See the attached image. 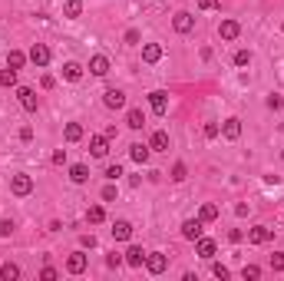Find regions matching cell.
Segmentation results:
<instances>
[{
    "label": "cell",
    "mask_w": 284,
    "mask_h": 281,
    "mask_svg": "<svg viewBox=\"0 0 284 281\" xmlns=\"http://www.w3.org/2000/svg\"><path fill=\"white\" fill-rule=\"evenodd\" d=\"M83 139V126L80 123H66V143H80Z\"/></svg>",
    "instance_id": "26"
},
{
    "label": "cell",
    "mask_w": 284,
    "mask_h": 281,
    "mask_svg": "<svg viewBox=\"0 0 284 281\" xmlns=\"http://www.w3.org/2000/svg\"><path fill=\"white\" fill-rule=\"evenodd\" d=\"M17 96H20V106H23L27 112H37V93H33L30 86H20Z\"/></svg>",
    "instance_id": "7"
},
{
    "label": "cell",
    "mask_w": 284,
    "mask_h": 281,
    "mask_svg": "<svg viewBox=\"0 0 284 281\" xmlns=\"http://www.w3.org/2000/svg\"><path fill=\"white\" fill-rule=\"evenodd\" d=\"M122 262L133 265V268H142V265H145V251L139 248V245H133V248L126 251V258H122Z\"/></svg>",
    "instance_id": "15"
},
{
    "label": "cell",
    "mask_w": 284,
    "mask_h": 281,
    "mask_svg": "<svg viewBox=\"0 0 284 281\" xmlns=\"http://www.w3.org/2000/svg\"><path fill=\"white\" fill-rule=\"evenodd\" d=\"M10 231H13V222H10V219H0V235L7 238V235H10Z\"/></svg>",
    "instance_id": "38"
},
{
    "label": "cell",
    "mask_w": 284,
    "mask_h": 281,
    "mask_svg": "<svg viewBox=\"0 0 284 281\" xmlns=\"http://www.w3.org/2000/svg\"><path fill=\"white\" fill-rule=\"evenodd\" d=\"M281 103H284V100H281L278 93H271V96H268V109H281Z\"/></svg>",
    "instance_id": "37"
},
{
    "label": "cell",
    "mask_w": 284,
    "mask_h": 281,
    "mask_svg": "<svg viewBox=\"0 0 284 281\" xmlns=\"http://www.w3.org/2000/svg\"><path fill=\"white\" fill-rule=\"evenodd\" d=\"M63 76H66L70 83H80V80H83V66H80V63H66V66H63Z\"/></svg>",
    "instance_id": "23"
},
{
    "label": "cell",
    "mask_w": 284,
    "mask_h": 281,
    "mask_svg": "<svg viewBox=\"0 0 284 281\" xmlns=\"http://www.w3.org/2000/svg\"><path fill=\"white\" fill-rule=\"evenodd\" d=\"M113 199H116V189L106 185V189H102V202H113Z\"/></svg>",
    "instance_id": "42"
},
{
    "label": "cell",
    "mask_w": 284,
    "mask_h": 281,
    "mask_svg": "<svg viewBox=\"0 0 284 281\" xmlns=\"http://www.w3.org/2000/svg\"><path fill=\"white\" fill-rule=\"evenodd\" d=\"M281 30H284V27H281Z\"/></svg>",
    "instance_id": "49"
},
{
    "label": "cell",
    "mask_w": 284,
    "mask_h": 281,
    "mask_svg": "<svg viewBox=\"0 0 284 281\" xmlns=\"http://www.w3.org/2000/svg\"><path fill=\"white\" fill-rule=\"evenodd\" d=\"M271 268L274 271H284V251H274V255H271Z\"/></svg>",
    "instance_id": "35"
},
{
    "label": "cell",
    "mask_w": 284,
    "mask_h": 281,
    "mask_svg": "<svg viewBox=\"0 0 284 281\" xmlns=\"http://www.w3.org/2000/svg\"><path fill=\"white\" fill-rule=\"evenodd\" d=\"M142 60L145 63H159V60H162V46H159V43H145L142 46Z\"/></svg>",
    "instance_id": "19"
},
{
    "label": "cell",
    "mask_w": 284,
    "mask_h": 281,
    "mask_svg": "<svg viewBox=\"0 0 284 281\" xmlns=\"http://www.w3.org/2000/svg\"><path fill=\"white\" fill-rule=\"evenodd\" d=\"M126 126H129V129H142V126H145V116H142V109H129V116H126Z\"/></svg>",
    "instance_id": "24"
},
{
    "label": "cell",
    "mask_w": 284,
    "mask_h": 281,
    "mask_svg": "<svg viewBox=\"0 0 284 281\" xmlns=\"http://www.w3.org/2000/svg\"><path fill=\"white\" fill-rule=\"evenodd\" d=\"M126 43H139V30H129L126 33Z\"/></svg>",
    "instance_id": "46"
},
{
    "label": "cell",
    "mask_w": 284,
    "mask_h": 281,
    "mask_svg": "<svg viewBox=\"0 0 284 281\" xmlns=\"http://www.w3.org/2000/svg\"><path fill=\"white\" fill-rule=\"evenodd\" d=\"M89 73H93V76H106L109 73V60L102 53H96L93 60H89Z\"/></svg>",
    "instance_id": "11"
},
{
    "label": "cell",
    "mask_w": 284,
    "mask_h": 281,
    "mask_svg": "<svg viewBox=\"0 0 284 281\" xmlns=\"http://www.w3.org/2000/svg\"><path fill=\"white\" fill-rule=\"evenodd\" d=\"M212 271H215V278H221V281H225L228 275H231V271H228V268H225V265H215V268H212Z\"/></svg>",
    "instance_id": "40"
},
{
    "label": "cell",
    "mask_w": 284,
    "mask_h": 281,
    "mask_svg": "<svg viewBox=\"0 0 284 281\" xmlns=\"http://www.w3.org/2000/svg\"><path fill=\"white\" fill-rule=\"evenodd\" d=\"M235 215H238V219H245V215H248V205H245V202H241V205H235Z\"/></svg>",
    "instance_id": "48"
},
{
    "label": "cell",
    "mask_w": 284,
    "mask_h": 281,
    "mask_svg": "<svg viewBox=\"0 0 284 281\" xmlns=\"http://www.w3.org/2000/svg\"><path fill=\"white\" fill-rule=\"evenodd\" d=\"M0 86H17V69L7 66L4 73H0Z\"/></svg>",
    "instance_id": "30"
},
{
    "label": "cell",
    "mask_w": 284,
    "mask_h": 281,
    "mask_svg": "<svg viewBox=\"0 0 284 281\" xmlns=\"http://www.w3.org/2000/svg\"><path fill=\"white\" fill-rule=\"evenodd\" d=\"M182 238L198 242V238H202V219H185L182 222Z\"/></svg>",
    "instance_id": "3"
},
{
    "label": "cell",
    "mask_w": 284,
    "mask_h": 281,
    "mask_svg": "<svg viewBox=\"0 0 284 281\" xmlns=\"http://www.w3.org/2000/svg\"><path fill=\"white\" fill-rule=\"evenodd\" d=\"M241 275H245V281H258V278H261V268H258V265H245V271H241Z\"/></svg>",
    "instance_id": "32"
},
{
    "label": "cell",
    "mask_w": 284,
    "mask_h": 281,
    "mask_svg": "<svg viewBox=\"0 0 284 281\" xmlns=\"http://www.w3.org/2000/svg\"><path fill=\"white\" fill-rule=\"evenodd\" d=\"M149 149H156V152H165V149H169V136H165L162 129H159V132H152V143H149Z\"/></svg>",
    "instance_id": "21"
},
{
    "label": "cell",
    "mask_w": 284,
    "mask_h": 281,
    "mask_svg": "<svg viewBox=\"0 0 284 281\" xmlns=\"http://www.w3.org/2000/svg\"><path fill=\"white\" fill-rule=\"evenodd\" d=\"M221 136L235 143V139L241 136V119H235V116H231V119H225V126H221Z\"/></svg>",
    "instance_id": "12"
},
{
    "label": "cell",
    "mask_w": 284,
    "mask_h": 281,
    "mask_svg": "<svg viewBox=\"0 0 284 281\" xmlns=\"http://www.w3.org/2000/svg\"><path fill=\"white\" fill-rule=\"evenodd\" d=\"M133 235V225H129L126 219H119V222H113V238L116 242H126V238Z\"/></svg>",
    "instance_id": "17"
},
{
    "label": "cell",
    "mask_w": 284,
    "mask_h": 281,
    "mask_svg": "<svg viewBox=\"0 0 284 281\" xmlns=\"http://www.w3.org/2000/svg\"><path fill=\"white\" fill-rule=\"evenodd\" d=\"M195 251H198V255H202V258H215V251H218V245H215L212 238H198V242H195Z\"/></svg>",
    "instance_id": "18"
},
{
    "label": "cell",
    "mask_w": 284,
    "mask_h": 281,
    "mask_svg": "<svg viewBox=\"0 0 284 281\" xmlns=\"http://www.w3.org/2000/svg\"><path fill=\"white\" fill-rule=\"evenodd\" d=\"M218 33H221V40H238V33H241L238 20H221V24H218Z\"/></svg>",
    "instance_id": "9"
},
{
    "label": "cell",
    "mask_w": 284,
    "mask_h": 281,
    "mask_svg": "<svg viewBox=\"0 0 284 281\" xmlns=\"http://www.w3.org/2000/svg\"><path fill=\"white\" fill-rule=\"evenodd\" d=\"M271 235H274V231L268 228V225H254V228L248 231V242H251V245H265V242H271Z\"/></svg>",
    "instance_id": "6"
},
{
    "label": "cell",
    "mask_w": 284,
    "mask_h": 281,
    "mask_svg": "<svg viewBox=\"0 0 284 281\" xmlns=\"http://www.w3.org/2000/svg\"><path fill=\"white\" fill-rule=\"evenodd\" d=\"M30 60L37 63V66H46V63H50V50H46L43 43H33L30 46Z\"/></svg>",
    "instance_id": "16"
},
{
    "label": "cell",
    "mask_w": 284,
    "mask_h": 281,
    "mask_svg": "<svg viewBox=\"0 0 284 281\" xmlns=\"http://www.w3.org/2000/svg\"><path fill=\"white\" fill-rule=\"evenodd\" d=\"M198 10H218V0H198Z\"/></svg>",
    "instance_id": "39"
},
{
    "label": "cell",
    "mask_w": 284,
    "mask_h": 281,
    "mask_svg": "<svg viewBox=\"0 0 284 281\" xmlns=\"http://www.w3.org/2000/svg\"><path fill=\"white\" fill-rule=\"evenodd\" d=\"M102 103H106V109H122L126 106V93H122V89H106V93H102Z\"/></svg>",
    "instance_id": "5"
},
{
    "label": "cell",
    "mask_w": 284,
    "mask_h": 281,
    "mask_svg": "<svg viewBox=\"0 0 284 281\" xmlns=\"http://www.w3.org/2000/svg\"><path fill=\"white\" fill-rule=\"evenodd\" d=\"M89 152H93L96 159H102L109 152V139L106 136H93V139H89Z\"/></svg>",
    "instance_id": "13"
},
{
    "label": "cell",
    "mask_w": 284,
    "mask_h": 281,
    "mask_svg": "<svg viewBox=\"0 0 284 281\" xmlns=\"http://www.w3.org/2000/svg\"><path fill=\"white\" fill-rule=\"evenodd\" d=\"M248 63H251V53H248V50H238V53H235V66H248Z\"/></svg>",
    "instance_id": "33"
},
{
    "label": "cell",
    "mask_w": 284,
    "mask_h": 281,
    "mask_svg": "<svg viewBox=\"0 0 284 281\" xmlns=\"http://www.w3.org/2000/svg\"><path fill=\"white\" fill-rule=\"evenodd\" d=\"M70 179L76 182V185H83V182L89 179V169L83 166V162H76V166H70Z\"/></svg>",
    "instance_id": "20"
},
{
    "label": "cell",
    "mask_w": 284,
    "mask_h": 281,
    "mask_svg": "<svg viewBox=\"0 0 284 281\" xmlns=\"http://www.w3.org/2000/svg\"><path fill=\"white\" fill-rule=\"evenodd\" d=\"M83 248H96V238L93 235H83Z\"/></svg>",
    "instance_id": "47"
},
{
    "label": "cell",
    "mask_w": 284,
    "mask_h": 281,
    "mask_svg": "<svg viewBox=\"0 0 284 281\" xmlns=\"http://www.w3.org/2000/svg\"><path fill=\"white\" fill-rule=\"evenodd\" d=\"M185 175H189V169H185V162H175V166H172V182H182Z\"/></svg>",
    "instance_id": "31"
},
{
    "label": "cell",
    "mask_w": 284,
    "mask_h": 281,
    "mask_svg": "<svg viewBox=\"0 0 284 281\" xmlns=\"http://www.w3.org/2000/svg\"><path fill=\"white\" fill-rule=\"evenodd\" d=\"M66 271H70V275H83V271H86V255H83V251H73V255L66 258Z\"/></svg>",
    "instance_id": "8"
},
{
    "label": "cell",
    "mask_w": 284,
    "mask_h": 281,
    "mask_svg": "<svg viewBox=\"0 0 284 281\" xmlns=\"http://www.w3.org/2000/svg\"><path fill=\"white\" fill-rule=\"evenodd\" d=\"M119 175H122V166H106V179L109 182H116Z\"/></svg>",
    "instance_id": "36"
},
{
    "label": "cell",
    "mask_w": 284,
    "mask_h": 281,
    "mask_svg": "<svg viewBox=\"0 0 284 281\" xmlns=\"http://www.w3.org/2000/svg\"><path fill=\"white\" fill-rule=\"evenodd\" d=\"M40 278H43V281H53V278H57V271H53V268H43V271H40Z\"/></svg>",
    "instance_id": "45"
},
{
    "label": "cell",
    "mask_w": 284,
    "mask_h": 281,
    "mask_svg": "<svg viewBox=\"0 0 284 281\" xmlns=\"http://www.w3.org/2000/svg\"><path fill=\"white\" fill-rule=\"evenodd\" d=\"M27 63V53H20V50H10V56H7V66L10 69H20Z\"/></svg>",
    "instance_id": "28"
},
{
    "label": "cell",
    "mask_w": 284,
    "mask_h": 281,
    "mask_svg": "<svg viewBox=\"0 0 284 281\" xmlns=\"http://www.w3.org/2000/svg\"><path fill=\"white\" fill-rule=\"evenodd\" d=\"M145 268H149L152 275H162V271L169 268V258H165L162 251H152V255H145Z\"/></svg>",
    "instance_id": "2"
},
{
    "label": "cell",
    "mask_w": 284,
    "mask_h": 281,
    "mask_svg": "<svg viewBox=\"0 0 284 281\" xmlns=\"http://www.w3.org/2000/svg\"><path fill=\"white\" fill-rule=\"evenodd\" d=\"M106 265H109V268H119V265H122V255H109Z\"/></svg>",
    "instance_id": "43"
},
{
    "label": "cell",
    "mask_w": 284,
    "mask_h": 281,
    "mask_svg": "<svg viewBox=\"0 0 284 281\" xmlns=\"http://www.w3.org/2000/svg\"><path fill=\"white\" fill-rule=\"evenodd\" d=\"M66 162V149H57L53 152V166H63Z\"/></svg>",
    "instance_id": "41"
},
{
    "label": "cell",
    "mask_w": 284,
    "mask_h": 281,
    "mask_svg": "<svg viewBox=\"0 0 284 281\" xmlns=\"http://www.w3.org/2000/svg\"><path fill=\"white\" fill-rule=\"evenodd\" d=\"M149 106H152V112H159V116H162V112L169 109V96H165L162 89H156V93H149Z\"/></svg>",
    "instance_id": "10"
},
{
    "label": "cell",
    "mask_w": 284,
    "mask_h": 281,
    "mask_svg": "<svg viewBox=\"0 0 284 281\" xmlns=\"http://www.w3.org/2000/svg\"><path fill=\"white\" fill-rule=\"evenodd\" d=\"M0 278H4V281H17V278H20V268H17L13 262L0 265Z\"/></svg>",
    "instance_id": "25"
},
{
    "label": "cell",
    "mask_w": 284,
    "mask_h": 281,
    "mask_svg": "<svg viewBox=\"0 0 284 281\" xmlns=\"http://www.w3.org/2000/svg\"><path fill=\"white\" fill-rule=\"evenodd\" d=\"M63 13H66V17H70V20H76V17H80V13H83V0H66Z\"/></svg>",
    "instance_id": "27"
},
{
    "label": "cell",
    "mask_w": 284,
    "mask_h": 281,
    "mask_svg": "<svg viewBox=\"0 0 284 281\" xmlns=\"http://www.w3.org/2000/svg\"><path fill=\"white\" fill-rule=\"evenodd\" d=\"M149 146H142V143H133V146H129V156H133V162H139V166H145V162H149Z\"/></svg>",
    "instance_id": "14"
},
{
    "label": "cell",
    "mask_w": 284,
    "mask_h": 281,
    "mask_svg": "<svg viewBox=\"0 0 284 281\" xmlns=\"http://www.w3.org/2000/svg\"><path fill=\"white\" fill-rule=\"evenodd\" d=\"M10 192L20 195V199H23V195H30V192H33V179H30V175H23V172L13 175V179H10Z\"/></svg>",
    "instance_id": "1"
},
{
    "label": "cell",
    "mask_w": 284,
    "mask_h": 281,
    "mask_svg": "<svg viewBox=\"0 0 284 281\" xmlns=\"http://www.w3.org/2000/svg\"><path fill=\"white\" fill-rule=\"evenodd\" d=\"M198 219H202V225H205V222H215V219H218V205H212V202H205V205L198 208Z\"/></svg>",
    "instance_id": "22"
},
{
    "label": "cell",
    "mask_w": 284,
    "mask_h": 281,
    "mask_svg": "<svg viewBox=\"0 0 284 281\" xmlns=\"http://www.w3.org/2000/svg\"><path fill=\"white\" fill-rule=\"evenodd\" d=\"M102 219H106V212H102V205H89V212H86V222H89V225H99Z\"/></svg>",
    "instance_id": "29"
},
{
    "label": "cell",
    "mask_w": 284,
    "mask_h": 281,
    "mask_svg": "<svg viewBox=\"0 0 284 281\" xmlns=\"http://www.w3.org/2000/svg\"><path fill=\"white\" fill-rule=\"evenodd\" d=\"M172 27H175L178 33H192V30H195V17H192V13H185V10H178L175 20H172Z\"/></svg>",
    "instance_id": "4"
},
{
    "label": "cell",
    "mask_w": 284,
    "mask_h": 281,
    "mask_svg": "<svg viewBox=\"0 0 284 281\" xmlns=\"http://www.w3.org/2000/svg\"><path fill=\"white\" fill-rule=\"evenodd\" d=\"M20 139H23V143H30V139H33V129H30V126H23V129H20Z\"/></svg>",
    "instance_id": "44"
},
{
    "label": "cell",
    "mask_w": 284,
    "mask_h": 281,
    "mask_svg": "<svg viewBox=\"0 0 284 281\" xmlns=\"http://www.w3.org/2000/svg\"><path fill=\"white\" fill-rule=\"evenodd\" d=\"M218 132H221L218 123H205V139H218Z\"/></svg>",
    "instance_id": "34"
}]
</instances>
